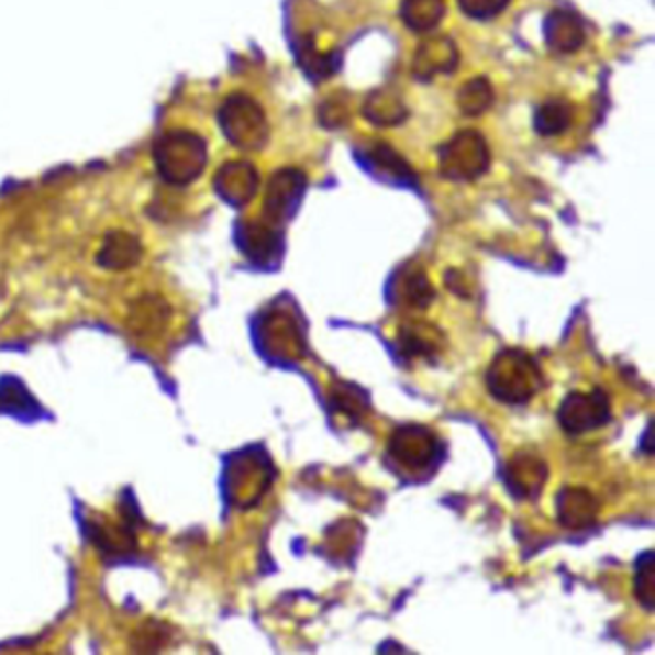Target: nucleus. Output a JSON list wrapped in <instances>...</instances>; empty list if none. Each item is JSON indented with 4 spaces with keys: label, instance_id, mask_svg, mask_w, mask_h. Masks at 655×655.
<instances>
[{
    "label": "nucleus",
    "instance_id": "nucleus-1",
    "mask_svg": "<svg viewBox=\"0 0 655 655\" xmlns=\"http://www.w3.org/2000/svg\"><path fill=\"white\" fill-rule=\"evenodd\" d=\"M488 168L490 148L477 131H459L438 148V169L449 181H475Z\"/></svg>",
    "mask_w": 655,
    "mask_h": 655
},
{
    "label": "nucleus",
    "instance_id": "nucleus-2",
    "mask_svg": "<svg viewBox=\"0 0 655 655\" xmlns=\"http://www.w3.org/2000/svg\"><path fill=\"white\" fill-rule=\"evenodd\" d=\"M220 122L229 143L243 151H259L269 137L264 110L246 95L229 97L221 107Z\"/></svg>",
    "mask_w": 655,
    "mask_h": 655
},
{
    "label": "nucleus",
    "instance_id": "nucleus-3",
    "mask_svg": "<svg viewBox=\"0 0 655 655\" xmlns=\"http://www.w3.org/2000/svg\"><path fill=\"white\" fill-rule=\"evenodd\" d=\"M158 164L162 176L168 177L169 181L189 184L207 166V145L191 133H181L179 137L169 135L162 143Z\"/></svg>",
    "mask_w": 655,
    "mask_h": 655
},
{
    "label": "nucleus",
    "instance_id": "nucleus-4",
    "mask_svg": "<svg viewBox=\"0 0 655 655\" xmlns=\"http://www.w3.org/2000/svg\"><path fill=\"white\" fill-rule=\"evenodd\" d=\"M539 371L531 359L523 354L508 352L496 362L490 374V387L495 395L510 402H521L536 390Z\"/></svg>",
    "mask_w": 655,
    "mask_h": 655
},
{
    "label": "nucleus",
    "instance_id": "nucleus-5",
    "mask_svg": "<svg viewBox=\"0 0 655 655\" xmlns=\"http://www.w3.org/2000/svg\"><path fill=\"white\" fill-rule=\"evenodd\" d=\"M308 189V177L297 168H282L275 171L267 184L266 215L275 223L287 221L297 214L300 202Z\"/></svg>",
    "mask_w": 655,
    "mask_h": 655
},
{
    "label": "nucleus",
    "instance_id": "nucleus-6",
    "mask_svg": "<svg viewBox=\"0 0 655 655\" xmlns=\"http://www.w3.org/2000/svg\"><path fill=\"white\" fill-rule=\"evenodd\" d=\"M459 53L454 41L444 35H429L413 54L412 74L420 81H431L457 68Z\"/></svg>",
    "mask_w": 655,
    "mask_h": 655
},
{
    "label": "nucleus",
    "instance_id": "nucleus-7",
    "mask_svg": "<svg viewBox=\"0 0 655 655\" xmlns=\"http://www.w3.org/2000/svg\"><path fill=\"white\" fill-rule=\"evenodd\" d=\"M544 38L552 51L571 54L577 53L580 46L585 45L587 31L579 15L564 8H557L552 10L544 20Z\"/></svg>",
    "mask_w": 655,
    "mask_h": 655
},
{
    "label": "nucleus",
    "instance_id": "nucleus-8",
    "mask_svg": "<svg viewBox=\"0 0 655 655\" xmlns=\"http://www.w3.org/2000/svg\"><path fill=\"white\" fill-rule=\"evenodd\" d=\"M215 189L231 204L243 207L258 191V174L246 162H231L215 177Z\"/></svg>",
    "mask_w": 655,
    "mask_h": 655
},
{
    "label": "nucleus",
    "instance_id": "nucleus-9",
    "mask_svg": "<svg viewBox=\"0 0 655 655\" xmlns=\"http://www.w3.org/2000/svg\"><path fill=\"white\" fill-rule=\"evenodd\" d=\"M608 420V402L600 395H573L562 404V423L569 431L580 433L588 429L598 428Z\"/></svg>",
    "mask_w": 655,
    "mask_h": 655
},
{
    "label": "nucleus",
    "instance_id": "nucleus-10",
    "mask_svg": "<svg viewBox=\"0 0 655 655\" xmlns=\"http://www.w3.org/2000/svg\"><path fill=\"white\" fill-rule=\"evenodd\" d=\"M362 114L366 115L367 122L374 123L377 127H395L398 123L406 122L408 108L398 95L381 89L367 97L362 107Z\"/></svg>",
    "mask_w": 655,
    "mask_h": 655
},
{
    "label": "nucleus",
    "instance_id": "nucleus-11",
    "mask_svg": "<svg viewBox=\"0 0 655 655\" xmlns=\"http://www.w3.org/2000/svg\"><path fill=\"white\" fill-rule=\"evenodd\" d=\"M446 12L444 0H402L400 18L415 33H429L442 22Z\"/></svg>",
    "mask_w": 655,
    "mask_h": 655
},
{
    "label": "nucleus",
    "instance_id": "nucleus-12",
    "mask_svg": "<svg viewBox=\"0 0 655 655\" xmlns=\"http://www.w3.org/2000/svg\"><path fill=\"white\" fill-rule=\"evenodd\" d=\"M573 107L567 100L552 99L536 108L534 130L542 137H556L571 127Z\"/></svg>",
    "mask_w": 655,
    "mask_h": 655
},
{
    "label": "nucleus",
    "instance_id": "nucleus-13",
    "mask_svg": "<svg viewBox=\"0 0 655 655\" xmlns=\"http://www.w3.org/2000/svg\"><path fill=\"white\" fill-rule=\"evenodd\" d=\"M297 54L300 68L304 69L306 76L310 77L312 81H323V79L333 76L338 68V62H341L336 53H318L312 38L300 41Z\"/></svg>",
    "mask_w": 655,
    "mask_h": 655
},
{
    "label": "nucleus",
    "instance_id": "nucleus-14",
    "mask_svg": "<svg viewBox=\"0 0 655 655\" xmlns=\"http://www.w3.org/2000/svg\"><path fill=\"white\" fill-rule=\"evenodd\" d=\"M492 102H495V89L487 77L469 79L457 91V107L465 115H471V118L485 114L488 108L492 107Z\"/></svg>",
    "mask_w": 655,
    "mask_h": 655
},
{
    "label": "nucleus",
    "instance_id": "nucleus-15",
    "mask_svg": "<svg viewBox=\"0 0 655 655\" xmlns=\"http://www.w3.org/2000/svg\"><path fill=\"white\" fill-rule=\"evenodd\" d=\"M367 160L371 164L374 171H379V176L389 177L395 181H410L415 179L412 168L406 164L402 156H398L389 145L379 143L367 151Z\"/></svg>",
    "mask_w": 655,
    "mask_h": 655
},
{
    "label": "nucleus",
    "instance_id": "nucleus-16",
    "mask_svg": "<svg viewBox=\"0 0 655 655\" xmlns=\"http://www.w3.org/2000/svg\"><path fill=\"white\" fill-rule=\"evenodd\" d=\"M465 15L473 20H492L510 4V0H457Z\"/></svg>",
    "mask_w": 655,
    "mask_h": 655
},
{
    "label": "nucleus",
    "instance_id": "nucleus-17",
    "mask_svg": "<svg viewBox=\"0 0 655 655\" xmlns=\"http://www.w3.org/2000/svg\"><path fill=\"white\" fill-rule=\"evenodd\" d=\"M348 107L343 99H329L323 107L320 108V120L325 127L333 130V127H343L344 123L348 122Z\"/></svg>",
    "mask_w": 655,
    "mask_h": 655
},
{
    "label": "nucleus",
    "instance_id": "nucleus-18",
    "mask_svg": "<svg viewBox=\"0 0 655 655\" xmlns=\"http://www.w3.org/2000/svg\"><path fill=\"white\" fill-rule=\"evenodd\" d=\"M646 562L641 565V575H639V580L644 582V587L639 590V598H641L642 603L652 610L654 608V602H652V598H654V582H652V577H654V573H652V554H646Z\"/></svg>",
    "mask_w": 655,
    "mask_h": 655
}]
</instances>
